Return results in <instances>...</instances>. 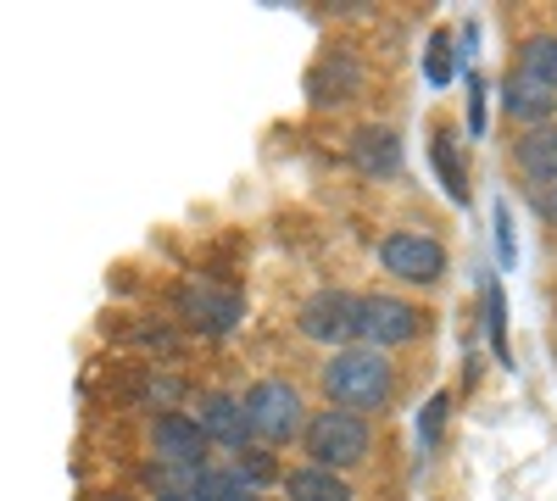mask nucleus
Segmentation results:
<instances>
[{
	"instance_id": "20e7f679",
	"label": "nucleus",
	"mask_w": 557,
	"mask_h": 501,
	"mask_svg": "<svg viewBox=\"0 0 557 501\" xmlns=\"http://www.w3.org/2000/svg\"><path fill=\"white\" fill-rule=\"evenodd\" d=\"M296 329L307 340H318V346H330V351L357 346V335H362V296H351V290H318V296H307L301 312H296Z\"/></svg>"
},
{
	"instance_id": "4468645a",
	"label": "nucleus",
	"mask_w": 557,
	"mask_h": 501,
	"mask_svg": "<svg viewBox=\"0 0 557 501\" xmlns=\"http://www.w3.org/2000/svg\"><path fill=\"white\" fill-rule=\"evenodd\" d=\"M519 67H524L530 78H541L546 89H557V34H535V39H524Z\"/></svg>"
},
{
	"instance_id": "f8f14e48",
	"label": "nucleus",
	"mask_w": 557,
	"mask_h": 501,
	"mask_svg": "<svg viewBox=\"0 0 557 501\" xmlns=\"http://www.w3.org/2000/svg\"><path fill=\"white\" fill-rule=\"evenodd\" d=\"M351 162L368 178H391V173H401V140L391 128H357L351 134Z\"/></svg>"
},
{
	"instance_id": "f03ea898",
	"label": "nucleus",
	"mask_w": 557,
	"mask_h": 501,
	"mask_svg": "<svg viewBox=\"0 0 557 501\" xmlns=\"http://www.w3.org/2000/svg\"><path fill=\"white\" fill-rule=\"evenodd\" d=\"M246 406V429L268 446H285V440H301L307 435V406H301V390L285 385V379H257L246 385L240 396Z\"/></svg>"
},
{
	"instance_id": "2eb2a0df",
	"label": "nucleus",
	"mask_w": 557,
	"mask_h": 501,
	"mask_svg": "<svg viewBox=\"0 0 557 501\" xmlns=\"http://www.w3.org/2000/svg\"><path fill=\"white\" fill-rule=\"evenodd\" d=\"M196 490H201V501H257V485H246L235 468H207Z\"/></svg>"
},
{
	"instance_id": "412c9836",
	"label": "nucleus",
	"mask_w": 557,
	"mask_h": 501,
	"mask_svg": "<svg viewBox=\"0 0 557 501\" xmlns=\"http://www.w3.org/2000/svg\"><path fill=\"white\" fill-rule=\"evenodd\" d=\"M541 212H546V217L557 223V190H546V196H541Z\"/></svg>"
},
{
	"instance_id": "dca6fc26",
	"label": "nucleus",
	"mask_w": 557,
	"mask_h": 501,
	"mask_svg": "<svg viewBox=\"0 0 557 501\" xmlns=\"http://www.w3.org/2000/svg\"><path fill=\"white\" fill-rule=\"evenodd\" d=\"M330 84H335V101H346L341 89H357V67H351L346 57H341V62H323V67L312 73V101L330 96Z\"/></svg>"
},
{
	"instance_id": "f3484780",
	"label": "nucleus",
	"mask_w": 557,
	"mask_h": 501,
	"mask_svg": "<svg viewBox=\"0 0 557 501\" xmlns=\"http://www.w3.org/2000/svg\"><path fill=\"white\" fill-rule=\"evenodd\" d=\"M435 162H441V173H446V190H451V201L469 196V190H462V173H457V156H451V134H435Z\"/></svg>"
},
{
	"instance_id": "4be33fe9",
	"label": "nucleus",
	"mask_w": 557,
	"mask_h": 501,
	"mask_svg": "<svg viewBox=\"0 0 557 501\" xmlns=\"http://www.w3.org/2000/svg\"><path fill=\"white\" fill-rule=\"evenodd\" d=\"M101 501H123V496H101Z\"/></svg>"
},
{
	"instance_id": "aec40b11",
	"label": "nucleus",
	"mask_w": 557,
	"mask_h": 501,
	"mask_svg": "<svg viewBox=\"0 0 557 501\" xmlns=\"http://www.w3.org/2000/svg\"><path fill=\"white\" fill-rule=\"evenodd\" d=\"M157 501H201V490H162Z\"/></svg>"
},
{
	"instance_id": "a211bd4d",
	"label": "nucleus",
	"mask_w": 557,
	"mask_h": 501,
	"mask_svg": "<svg viewBox=\"0 0 557 501\" xmlns=\"http://www.w3.org/2000/svg\"><path fill=\"white\" fill-rule=\"evenodd\" d=\"M235 474L246 479V485H268L278 468H273V458L268 451H240V463H235Z\"/></svg>"
},
{
	"instance_id": "6ab92c4d",
	"label": "nucleus",
	"mask_w": 557,
	"mask_h": 501,
	"mask_svg": "<svg viewBox=\"0 0 557 501\" xmlns=\"http://www.w3.org/2000/svg\"><path fill=\"white\" fill-rule=\"evenodd\" d=\"M441 418H446V396H435V401H430V413L418 418V435H424V446H435V435H441Z\"/></svg>"
},
{
	"instance_id": "ddd939ff",
	"label": "nucleus",
	"mask_w": 557,
	"mask_h": 501,
	"mask_svg": "<svg viewBox=\"0 0 557 501\" xmlns=\"http://www.w3.org/2000/svg\"><path fill=\"white\" fill-rule=\"evenodd\" d=\"M285 496L290 501H351V485L341 479V474H330V468H290L285 474Z\"/></svg>"
},
{
	"instance_id": "9d476101",
	"label": "nucleus",
	"mask_w": 557,
	"mask_h": 501,
	"mask_svg": "<svg viewBox=\"0 0 557 501\" xmlns=\"http://www.w3.org/2000/svg\"><path fill=\"white\" fill-rule=\"evenodd\" d=\"M502 107L513 112L519 123H530V128H546V117L557 112V89H546L541 78H530L519 67V73H507V84H502Z\"/></svg>"
},
{
	"instance_id": "f257e3e1",
	"label": "nucleus",
	"mask_w": 557,
	"mask_h": 501,
	"mask_svg": "<svg viewBox=\"0 0 557 501\" xmlns=\"http://www.w3.org/2000/svg\"><path fill=\"white\" fill-rule=\"evenodd\" d=\"M323 396H330V406H341V413H380V406L391 401V362L385 351L374 346H341L330 351V362H323Z\"/></svg>"
},
{
	"instance_id": "423d86ee",
	"label": "nucleus",
	"mask_w": 557,
	"mask_h": 501,
	"mask_svg": "<svg viewBox=\"0 0 557 501\" xmlns=\"http://www.w3.org/2000/svg\"><path fill=\"white\" fill-rule=\"evenodd\" d=\"M380 262L385 273H396L401 285H441L446 279V246L430 240V235H385L380 246Z\"/></svg>"
},
{
	"instance_id": "1a4fd4ad",
	"label": "nucleus",
	"mask_w": 557,
	"mask_h": 501,
	"mask_svg": "<svg viewBox=\"0 0 557 501\" xmlns=\"http://www.w3.org/2000/svg\"><path fill=\"white\" fill-rule=\"evenodd\" d=\"M201 435L207 440H218V446H228V451H246V406H240V396H223V390H207L201 396Z\"/></svg>"
},
{
	"instance_id": "6e6552de",
	"label": "nucleus",
	"mask_w": 557,
	"mask_h": 501,
	"mask_svg": "<svg viewBox=\"0 0 557 501\" xmlns=\"http://www.w3.org/2000/svg\"><path fill=\"white\" fill-rule=\"evenodd\" d=\"M207 435H201V424L196 418H184V413H162L157 424H151V451H157V463H168V468H201L207 463Z\"/></svg>"
},
{
	"instance_id": "0eeeda50",
	"label": "nucleus",
	"mask_w": 557,
	"mask_h": 501,
	"mask_svg": "<svg viewBox=\"0 0 557 501\" xmlns=\"http://www.w3.org/2000/svg\"><path fill=\"white\" fill-rule=\"evenodd\" d=\"M178 317L190 324L196 335H228L240 324V296L235 290H218V285H207V279H190V285H178Z\"/></svg>"
},
{
	"instance_id": "39448f33",
	"label": "nucleus",
	"mask_w": 557,
	"mask_h": 501,
	"mask_svg": "<svg viewBox=\"0 0 557 501\" xmlns=\"http://www.w3.org/2000/svg\"><path fill=\"white\" fill-rule=\"evenodd\" d=\"M418 335H424V312H418L412 301H401V296H362V335H357V346L385 351V346H407Z\"/></svg>"
},
{
	"instance_id": "9b49d317",
	"label": "nucleus",
	"mask_w": 557,
	"mask_h": 501,
	"mask_svg": "<svg viewBox=\"0 0 557 501\" xmlns=\"http://www.w3.org/2000/svg\"><path fill=\"white\" fill-rule=\"evenodd\" d=\"M513 162H519V173L530 178V185H535L541 196H546V190H557V128L546 123V128H530V134H519Z\"/></svg>"
},
{
	"instance_id": "7ed1b4c3",
	"label": "nucleus",
	"mask_w": 557,
	"mask_h": 501,
	"mask_svg": "<svg viewBox=\"0 0 557 501\" xmlns=\"http://www.w3.org/2000/svg\"><path fill=\"white\" fill-rule=\"evenodd\" d=\"M301 446H307L312 468H330V474H341V468H357V463L368 458V446H374V435H368V424H362L357 413H341V406H323V413H312V418H307Z\"/></svg>"
}]
</instances>
